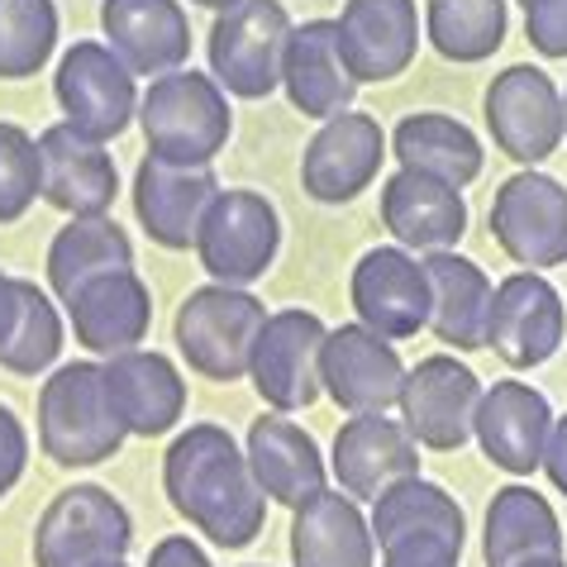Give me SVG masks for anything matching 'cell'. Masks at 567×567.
<instances>
[{
    "instance_id": "obj_23",
    "label": "cell",
    "mask_w": 567,
    "mask_h": 567,
    "mask_svg": "<svg viewBox=\"0 0 567 567\" xmlns=\"http://www.w3.org/2000/svg\"><path fill=\"white\" fill-rule=\"evenodd\" d=\"M554 430V405L539 386L529 382H496L482 391L477 420H472V439L482 444L486 463L511 472V477H529L544 463V444Z\"/></svg>"
},
{
    "instance_id": "obj_28",
    "label": "cell",
    "mask_w": 567,
    "mask_h": 567,
    "mask_svg": "<svg viewBox=\"0 0 567 567\" xmlns=\"http://www.w3.org/2000/svg\"><path fill=\"white\" fill-rule=\"evenodd\" d=\"M291 567H377L372 525L353 496L324 486L291 511Z\"/></svg>"
},
{
    "instance_id": "obj_13",
    "label": "cell",
    "mask_w": 567,
    "mask_h": 567,
    "mask_svg": "<svg viewBox=\"0 0 567 567\" xmlns=\"http://www.w3.org/2000/svg\"><path fill=\"white\" fill-rule=\"evenodd\" d=\"M563 334H567V310L558 287L544 272L519 267L506 281H496L492 315H486V349L506 368L515 372L544 368L563 349Z\"/></svg>"
},
{
    "instance_id": "obj_33",
    "label": "cell",
    "mask_w": 567,
    "mask_h": 567,
    "mask_svg": "<svg viewBox=\"0 0 567 567\" xmlns=\"http://www.w3.org/2000/svg\"><path fill=\"white\" fill-rule=\"evenodd\" d=\"M368 525L377 548H386L391 539H405V534H444L453 544L467 539V515L458 506V496H449L439 482H424V477H405L391 492L377 496Z\"/></svg>"
},
{
    "instance_id": "obj_36",
    "label": "cell",
    "mask_w": 567,
    "mask_h": 567,
    "mask_svg": "<svg viewBox=\"0 0 567 567\" xmlns=\"http://www.w3.org/2000/svg\"><path fill=\"white\" fill-rule=\"evenodd\" d=\"M58 49L53 0H0V82H24L49 68Z\"/></svg>"
},
{
    "instance_id": "obj_42",
    "label": "cell",
    "mask_w": 567,
    "mask_h": 567,
    "mask_svg": "<svg viewBox=\"0 0 567 567\" xmlns=\"http://www.w3.org/2000/svg\"><path fill=\"white\" fill-rule=\"evenodd\" d=\"M548 482H554V492L567 496V415H554V430H548V444H544V463Z\"/></svg>"
},
{
    "instance_id": "obj_27",
    "label": "cell",
    "mask_w": 567,
    "mask_h": 567,
    "mask_svg": "<svg viewBox=\"0 0 567 567\" xmlns=\"http://www.w3.org/2000/svg\"><path fill=\"white\" fill-rule=\"evenodd\" d=\"M244 453H248V467H254V482L262 486V496L272 506L296 511L301 501H310L315 492L329 486V463L320 444L281 411L254 420V430L244 439Z\"/></svg>"
},
{
    "instance_id": "obj_24",
    "label": "cell",
    "mask_w": 567,
    "mask_h": 567,
    "mask_svg": "<svg viewBox=\"0 0 567 567\" xmlns=\"http://www.w3.org/2000/svg\"><path fill=\"white\" fill-rule=\"evenodd\" d=\"M62 306H68L76 343L96 358H115V353L138 349L153 329V291L134 267L91 277L86 287Z\"/></svg>"
},
{
    "instance_id": "obj_20",
    "label": "cell",
    "mask_w": 567,
    "mask_h": 567,
    "mask_svg": "<svg viewBox=\"0 0 567 567\" xmlns=\"http://www.w3.org/2000/svg\"><path fill=\"white\" fill-rule=\"evenodd\" d=\"M382 225L405 254H449L467 234V196L415 167H396L382 182Z\"/></svg>"
},
{
    "instance_id": "obj_18",
    "label": "cell",
    "mask_w": 567,
    "mask_h": 567,
    "mask_svg": "<svg viewBox=\"0 0 567 567\" xmlns=\"http://www.w3.org/2000/svg\"><path fill=\"white\" fill-rule=\"evenodd\" d=\"M329 472H334L339 492L362 501H377L405 477H420V444L411 439L401 420H386V411L349 415L334 434V453H329Z\"/></svg>"
},
{
    "instance_id": "obj_5",
    "label": "cell",
    "mask_w": 567,
    "mask_h": 567,
    "mask_svg": "<svg viewBox=\"0 0 567 567\" xmlns=\"http://www.w3.org/2000/svg\"><path fill=\"white\" fill-rule=\"evenodd\" d=\"M291 39V14L281 0H234L210 24V76L225 96L267 101L281 86V53Z\"/></svg>"
},
{
    "instance_id": "obj_32",
    "label": "cell",
    "mask_w": 567,
    "mask_h": 567,
    "mask_svg": "<svg viewBox=\"0 0 567 567\" xmlns=\"http://www.w3.org/2000/svg\"><path fill=\"white\" fill-rule=\"evenodd\" d=\"M134 267V244L110 215H72L49 244V291L72 301L91 277Z\"/></svg>"
},
{
    "instance_id": "obj_4",
    "label": "cell",
    "mask_w": 567,
    "mask_h": 567,
    "mask_svg": "<svg viewBox=\"0 0 567 567\" xmlns=\"http://www.w3.org/2000/svg\"><path fill=\"white\" fill-rule=\"evenodd\" d=\"M262 320L267 306L248 287L210 281V287H196L177 306L172 334H177V349L196 377H206V382H244Z\"/></svg>"
},
{
    "instance_id": "obj_7",
    "label": "cell",
    "mask_w": 567,
    "mask_h": 567,
    "mask_svg": "<svg viewBox=\"0 0 567 567\" xmlns=\"http://www.w3.org/2000/svg\"><path fill=\"white\" fill-rule=\"evenodd\" d=\"M277 248H281V215L272 200L262 192H248V186L215 192L196 229V258L210 272V281L254 287L277 262Z\"/></svg>"
},
{
    "instance_id": "obj_40",
    "label": "cell",
    "mask_w": 567,
    "mask_h": 567,
    "mask_svg": "<svg viewBox=\"0 0 567 567\" xmlns=\"http://www.w3.org/2000/svg\"><path fill=\"white\" fill-rule=\"evenodd\" d=\"M24 467H29V434H24L20 415H14L10 405H0V501L20 486Z\"/></svg>"
},
{
    "instance_id": "obj_46",
    "label": "cell",
    "mask_w": 567,
    "mask_h": 567,
    "mask_svg": "<svg viewBox=\"0 0 567 567\" xmlns=\"http://www.w3.org/2000/svg\"><path fill=\"white\" fill-rule=\"evenodd\" d=\"M563 138H567V91H563Z\"/></svg>"
},
{
    "instance_id": "obj_37",
    "label": "cell",
    "mask_w": 567,
    "mask_h": 567,
    "mask_svg": "<svg viewBox=\"0 0 567 567\" xmlns=\"http://www.w3.org/2000/svg\"><path fill=\"white\" fill-rule=\"evenodd\" d=\"M39 200V138L20 124H0V225L24 219Z\"/></svg>"
},
{
    "instance_id": "obj_29",
    "label": "cell",
    "mask_w": 567,
    "mask_h": 567,
    "mask_svg": "<svg viewBox=\"0 0 567 567\" xmlns=\"http://www.w3.org/2000/svg\"><path fill=\"white\" fill-rule=\"evenodd\" d=\"M567 539L558 511L534 486H501L482 519V563L486 567H519L529 558H563Z\"/></svg>"
},
{
    "instance_id": "obj_35",
    "label": "cell",
    "mask_w": 567,
    "mask_h": 567,
    "mask_svg": "<svg viewBox=\"0 0 567 567\" xmlns=\"http://www.w3.org/2000/svg\"><path fill=\"white\" fill-rule=\"evenodd\" d=\"M62 353V315L39 281L14 277V324L0 343V368L14 377L49 372Z\"/></svg>"
},
{
    "instance_id": "obj_6",
    "label": "cell",
    "mask_w": 567,
    "mask_h": 567,
    "mask_svg": "<svg viewBox=\"0 0 567 567\" xmlns=\"http://www.w3.org/2000/svg\"><path fill=\"white\" fill-rule=\"evenodd\" d=\"M134 519L115 492L76 482L49 501L34 525V567H96L130 558Z\"/></svg>"
},
{
    "instance_id": "obj_11",
    "label": "cell",
    "mask_w": 567,
    "mask_h": 567,
    "mask_svg": "<svg viewBox=\"0 0 567 567\" xmlns=\"http://www.w3.org/2000/svg\"><path fill=\"white\" fill-rule=\"evenodd\" d=\"M324 320L301 306L267 315L254 343V362H248V382L262 396L267 411L296 415L310 411L324 396L320 386V349H324Z\"/></svg>"
},
{
    "instance_id": "obj_34",
    "label": "cell",
    "mask_w": 567,
    "mask_h": 567,
    "mask_svg": "<svg viewBox=\"0 0 567 567\" xmlns=\"http://www.w3.org/2000/svg\"><path fill=\"white\" fill-rule=\"evenodd\" d=\"M506 0H424V39L449 62H486L506 43Z\"/></svg>"
},
{
    "instance_id": "obj_17",
    "label": "cell",
    "mask_w": 567,
    "mask_h": 567,
    "mask_svg": "<svg viewBox=\"0 0 567 567\" xmlns=\"http://www.w3.org/2000/svg\"><path fill=\"white\" fill-rule=\"evenodd\" d=\"M215 192L219 182L210 163L192 167V163H167V157L148 153L134 172V215L157 248L186 254V248H196L200 215H206Z\"/></svg>"
},
{
    "instance_id": "obj_3",
    "label": "cell",
    "mask_w": 567,
    "mask_h": 567,
    "mask_svg": "<svg viewBox=\"0 0 567 567\" xmlns=\"http://www.w3.org/2000/svg\"><path fill=\"white\" fill-rule=\"evenodd\" d=\"M124 424L110 411L101 362H62L39 391V449L58 467H96L124 449Z\"/></svg>"
},
{
    "instance_id": "obj_43",
    "label": "cell",
    "mask_w": 567,
    "mask_h": 567,
    "mask_svg": "<svg viewBox=\"0 0 567 567\" xmlns=\"http://www.w3.org/2000/svg\"><path fill=\"white\" fill-rule=\"evenodd\" d=\"M10 324H14V277L0 272V343H6Z\"/></svg>"
},
{
    "instance_id": "obj_38",
    "label": "cell",
    "mask_w": 567,
    "mask_h": 567,
    "mask_svg": "<svg viewBox=\"0 0 567 567\" xmlns=\"http://www.w3.org/2000/svg\"><path fill=\"white\" fill-rule=\"evenodd\" d=\"M382 567H463V544L444 534H405L382 548Z\"/></svg>"
},
{
    "instance_id": "obj_2",
    "label": "cell",
    "mask_w": 567,
    "mask_h": 567,
    "mask_svg": "<svg viewBox=\"0 0 567 567\" xmlns=\"http://www.w3.org/2000/svg\"><path fill=\"white\" fill-rule=\"evenodd\" d=\"M138 124H144L148 153L167 163H215L234 134L229 96L219 91L215 76L177 68L153 76V86L138 96Z\"/></svg>"
},
{
    "instance_id": "obj_12",
    "label": "cell",
    "mask_w": 567,
    "mask_h": 567,
    "mask_svg": "<svg viewBox=\"0 0 567 567\" xmlns=\"http://www.w3.org/2000/svg\"><path fill=\"white\" fill-rule=\"evenodd\" d=\"M492 239L515 267L544 272L567 262V186L539 167H525L496 186Z\"/></svg>"
},
{
    "instance_id": "obj_15",
    "label": "cell",
    "mask_w": 567,
    "mask_h": 567,
    "mask_svg": "<svg viewBox=\"0 0 567 567\" xmlns=\"http://www.w3.org/2000/svg\"><path fill=\"white\" fill-rule=\"evenodd\" d=\"M401 382H405V362L391 339L372 334L368 324H339L324 334L320 386L339 411L349 415L391 411L401 401Z\"/></svg>"
},
{
    "instance_id": "obj_45",
    "label": "cell",
    "mask_w": 567,
    "mask_h": 567,
    "mask_svg": "<svg viewBox=\"0 0 567 567\" xmlns=\"http://www.w3.org/2000/svg\"><path fill=\"white\" fill-rule=\"evenodd\" d=\"M192 6H206V10H225V6H234V0H192Z\"/></svg>"
},
{
    "instance_id": "obj_48",
    "label": "cell",
    "mask_w": 567,
    "mask_h": 567,
    "mask_svg": "<svg viewBox=\"0 0 567 567\" xmlns=\"http://www.w3.org/2000/svg\"><path fill=\"white\" fill-rule=\"evenodd\" d=\"M519 6H525V0H519Z\"/></svg>"
},
{
    "instance_id": "obj_10",
    "label": "cell",
    "mask_w": 567,
    "mask_h": 567,
    "mask_svg": "<svg viewBox=\"0 0 567 567\" xmlns=\"http://www.w3.org/2000/svg\"><path fill=\"white\" fill-rule=\"evenodd\" d=\"M482 377L458 353H430L415 368H405L401 382V424L420 449L458 453L472 444V420L482 405Z\"/></svg>"
},
{
    "instance_id": "obj_41",
    "label": "cell",
    "mask_w": 567,
    "mask_h": 567,
    "mask_svg": "<svg viewBox=\"0 0 567 567\" xmlns=\"http://www.w3.org/2000/svg\"><path fill=\"white\" fill-rule=\"evenodd\" d=\"M144 567H215L210 554L200 548L192 534H167V539H157L153 544V554Z\"/></svg>"
},
{
    "instance_id": "obj_44",
    "label": "cell",
    "mask_w": 567,
    "mask_h": 567,
    "mask_svg": "<svg viewBox=\"0 0 567 567\" xmlns=\"http://www.w3.org/2000/svg\"><path fill=\"white\" fill-rule=\"evenodd\" d=\"M519 567H567V558H529V563H519Z\"/></svg>"
},
{
    "instance_id": "obj_31",
    "label": "cell",
    "mask_w": 567,
    "mask_h": 567,
    "mask_svg": "<svg viewBox=\"0 0 567 567\" xmlns=\"http://www.w3.org/2000/svg\"><path fill=\"white\" fill-rule=\"evenodd\" d=\"M386 144L401 167L430 172V177L449 182V186H472L486 167L482 138L472 134L463 120L444 115V110H415V115H405L396 130H391Z\"/></svg>"
},
{
    "instance_id": "obj_16",
    "label": "cell",
    "mask_w": 567,
    "mask_h": 567,
    "mask_svg": "<svg viewBox=\"0 0 567 567\" xmlns=\"http://www.w3.org/2000/svg\"><path fill=\"white\" fill-rule=\"evenodd\" d=\"M349 296L358 310V324H368L382 339H415L430 329V272L415 254L401 244L368 248L349 277Z\"/></svg>"
},
{
    "instance_id": "obj_21",
    "label": "cell",
    "mask_w": 567,
    "mask_h": 567,
    "mask_svg": "<svg viewBox=\"0 0 567 567\" xmlns=\"http://www.w3.org/2000/svg\"><path fill=\"white\" fill-rule=\"evenodd\" d=\"M110 411L134 439H163L186 415V382L177 362L157 349H130L101 362Z\"/></svg>"
},
{
    "instance_id": "obj_26",
    "label": "cell",
    "mask_w": 567,
    "mask_h": 567,
    "mask_svg": "<svg viewBox=\"0 0 567 567\" xmlns=\"http://www.w3.org/2000/svg\"><path fill=\"white\" fill-rule=\"evenodd\" d=\"M101 29L134 76L177 72L192 58V24L177 0H105Z\"/></svg>"
},
{
    "instance_id": "obj_25",
    "label": "cell",
    "mask_w": 567,
    "mask_h": 567,
    "mask_svg": "<svg viewBox=\"0 0 567 567\" xmlns=\"http://www.w3.org/2000/svg\"><path fill=\"white\" fill-rule=\"evenodd\" d=\"M281 91L306 120H329L353 110L358 82L339 53V24L334 20H306L291 24L287 53H281Z\"/></svg>"
},
{
    "instance_id": "obj_9",
    "label": "cell",
    "mask_w": 567,
    "mask_h": 567,
    "mask_svg": "<svg viewBox=\"0 0 567 567\" xmlns=\"http://www.w3.org/2000/svg\"><path fill=\"white\" fill-rule=\"evenodd\" d=\"M53 96L62 105V120L72 124L76 134L110 144L134 124L138 115V86L134 72L115 58L110 43L96 39H76L58 62L53 76Z\"/></svg>"
},
{
    "instance_id": "obj_14",
    "label": "cell",
    "mask_w": 567,
    "mask_h": 567,
    "mask_svg": "<svg viewBox=\"0 0 567 567\" xmlns=\"http://www.w3.org/2000/svg\"><path fill=\"white\" fill-rule=\"evenodd\" d=\"M391 153L382 124L362 110L320 120V134L301 153V186L320 206H349L382 177V157Z\"/></svg>"
},
{
    "instance_id": "obj_39",
    "label": "cell",
    "mask_w": 567,
    "mask_h": 567,
    "mask_svg": "<svg viewBox=\"0 0 567 567\" xmlns=\"http://www.w3.org/2000/svg\"><path fill=\"white\" fill-rule=\"evenodd\" d=\"M525 39L544 58H567V0H525Z\"/></svg>"
},
{
    "instance_id": "obj_30",
    "label": "cell",
    "mask_w": 567,
    "mask_h": 567,
    "mask_svg": "<svg viewBox=\"0 0 567 567\" xmlns=\"http://www.w3.org/2000/svg\"><path fill=\"white\" fill-rule=\"evenodd\" d=\"M430 272V329L439 343L453 353H477L486 349V315H492V277L472 258L449 254H424Z\"/></svg>"
},
{
    "instance_id": "obj_1",
    "label": "cell",
    "mask_w": 567,
    "mask_h": 567,
    "mask_svg": "<svg viewBox=\"0 0 567 567\" xmlns=\"http://www.w3.org/2000/svg\"><path fill=\"white\" fill-rule=\"evenodd\" d=\"M163 492L186 525L215 548H248L267 525V496L248 453L225 424H192L163 458Z\"/></svg>"
},
{
    "instance_id": "obj_19",
    "label": "cell",
    "mask_w": 567,
    "mask_h": 567,
    "mask_svg": "<svg viewBox=\"0 0 567 567\" xmlns=\"http://www.w3.org/2000/svg\"><path fill=\"white\" fill-rule=\"evenodd\" d=\"M39 196L62 215H110L120 196V167L105 144L76 134L68 120L39 134Z\"/></svg>"
},
{
    "instance_id": "obj_8",
    "label": "cell",
    "mask_w": 567,
    "mask_h": 567,
    "mask_svg": "<svg viewBox=\"0 0 567 567\" xmlns=\"http://www.w3.org/2000/svg\"><path fill=\"white\" fill-rule=\"evenodd\" d=\"M482 115L496 153H506L519 167L548 163L563 144V91L544 68H529V62H515V68L492 76Z\"/></svg>"
},
{
    "instance_id": "obj_47",
    "label": "cell",
    "mask_w": 567,
    "mask_h": 567,
    "mask_svg": "<svg viewBox=\"0 0 567 567\" xmlns=\"http://www.w3.org/2000/svg\"><path fill=\"white\" fill-rule=\"evenodd\" d=\"M96 567H130V563H124V558H115V563H96Z\"/></svg>"
},
{
    "instance_id": "obj_22",
    "label": "cell",
    "mask_w": 567,
    "mask_h": 567,
    "mask_svg": "<svg viewBox=\"0 0 567 567\" xmlns=\"http://www.w3.org/2000/svg\"><path fill=\"white\" fill-rule=\"evenodd\" d=\"M339 53L353 82H396L420 53V6L415 0H343Z\"/></svg>"
}]
</instances>
